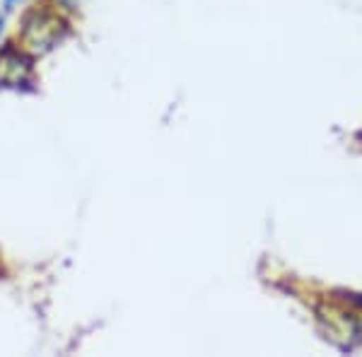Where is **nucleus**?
Masks as SVG:
<instances>
[{"label": "nucleus", "instance_id": "obj_2", "mask_svg": "<svg viewBox=\"0 0 362 357\" xmlns=\"http://www.w3.org/2000/svg\"><path fill=\"white\" fill-rule=\"evenodd\" d=\"M17 3H22V0H5V10H13Z\"/></svg>", "mask_w": 362, "mask_h": 357}, {"label": "nucleus", "instance_id": "obj_3", "mask_svg": "<svg viewBox=\"0 0 362 357\" xmlns=\"http://www.w3.org/2000/svg\"><path fill=\"white\" fill-rule=\"evenodd\" d=\"M3 27H5V20L0 17V34H3Z\"/></svg>", "mask_w": 362, "mask_h": 357}, {"label": "nucleus", "instance_id": "obj_1", "mask_svg": "<svg viewBox=\"0 0 362 357\" xmlns=\"http://www.w3.org/2000/svg\"><path fill=\"white\" fill-rule=\"evenodd\" d=\"M29 75H32V68L22 54L13 49L0 54V87H20L27 83Z\"/></svg>", "mask_w": 362, "mask_h": 357}]
</instances>
